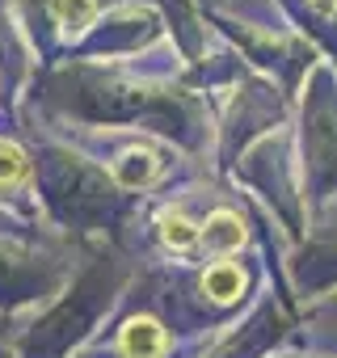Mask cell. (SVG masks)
I'll return each instance as SVG.
<instances>
[{"mask_svg":"<svg viewBox=\"0 0 337 358\" xmlns=\"http://www.w3.org/2000/svg\"><path fill=\"white\" fill-rule=\"evenodd\" d=\"M30 177V160H26V152L17 148V143H9V139H0V186H22Z\"/></svg>","mask_w":337,"mask_h":358,"instance_id":"5","label":"cell"},{"mask_svg":"<svg viewBox=\"0 0 337 358\" xmlns=\"http://www.w3.org/2000/svg\"><path fill=\"white\" fill-rule=\"evenodd\" d=\"M114 177L122 186H143L156 177V156L152 152H127L122 160H114Z\"/></svg>","mask_w":337,"mask_h":358,"instance_id":"3","label":"cell"},{"mask_svg":"<svg viewBox=\"0 0 337 358\" xmlns=\"http://www.w3.org/2000/svg\"><path fill=\"white\" fill-rule=\"evenodd\" d=\"M203 232L182 215V211H168V215H160V241L168 245V249H190L194 241H199Z\"/></svg>","mask_w":337,"mask_h":358,"instance_id":"6","label":"cell"},{"mask_svg":"<svg viewBox=\"0 0 337 358\" xmlns=\"http://www.w3.org/2000/svg\"><path fill=\"white\" fill-rule=\"evenodd\" d=\"M118 345H122L127 358H160L164 345H168V337H164V329H160L152 316H139V320H131V324L122 329Z\"/></svg>","mask_w":337,"mask_h":358,"instance_id":"1","label":"cell"},{"mask_svg":"<svg viewBox=\"0 0 337 358\" xmlns=\"http://www.w3.org/2000/svg\"><path fill=\"white\" fill-rule=\"evenodd\" d=\"M203 241H207V249H215V253H232V249L245 241L241 220L228 215V211H215V215L203 224Z\"/></svg>","mask_w":337,"mask_h":358,"instance_id":"2","label":"cell"},{"mask_svg":"<svg viewBox=\"0 0 337 358\" xmlns=\"http://www.w3.org/2000/svg\"><path fill=\"white\" fill-rule=\"evenodd\" d=\"M203 291H207L211 299H220V303L236 299V295H241V270H236V266H228V262L211 266V270L203 274Z\"/></svg>","mask_w":337,"mask_h":358,"instance_id":"4","label":"cell"},{"mask_svg":"<svg viewBox=\"0 0 337 358\" xmlns=\"http://www.w3.org/2000/svg\"><path fill=\"white\" fill-rule=\"evenodd\" d=\"M55 22L64 26V30H85L89 22H93V13H97V5L93 0H55Z\"/></svg>","mask_w":337,"mask_h":358,"instance_id":"7","label":"cell"}]
</instances>
